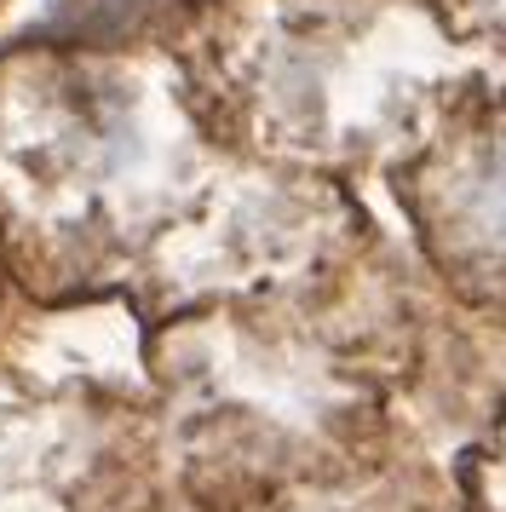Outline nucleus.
<instances>
[{
    "label": "nucleus",
    "instance_id": "1",
    "mask_svg": "<svg viewBox=\"0 0 506 512\" xmlns=\"http://www.w3.org/2000/svg\"><path fill=\"white\" fill-rule=\"evenodd\" d=\"M483 6H489V12H495V18L506 24V0H483Z\"/></svg>",
    "mask_w": 506,
    "mask_h": 512
}]
</instances>
